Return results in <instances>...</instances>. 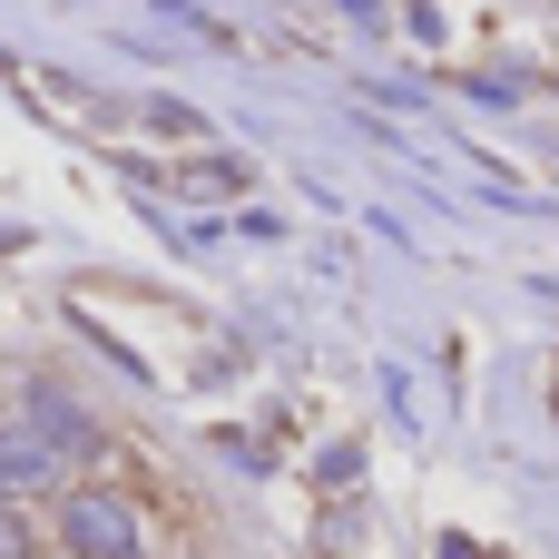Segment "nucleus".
<instances>
[{"label":"nucleus","instance_id":"obj_1","mask_svg":"<svg viewBox=\"0 0 559 559\" xmlns=\"http://www.w3.org/2000/svg\"><path fill=\"white\" fill-rule=\"evenodd\" d=\"M69 550H79V559H138V521H128V501L79 491V501H69Z\"/></svg>","mask_w":559,"mask_h":559},{"label":"nucleus","instance_id":"obj_2","mask_svg":"<svg viewBox=\"0 0 559 559\" xmlns=\"http://www.w3.org/2000/svg\"><path fill=\"white\" fill-rule=\"evenodd\" d=\"M59 481V452H39L29 432H0V491H49Z\"/></svg>","mask_w":559,"mask_h":559},{"label":"nucleus","instance_id":"obj_3","mask_svg":"<svg viewBox=\"0 0 559 559\" xmlns=\"http://www.w3.org/2000/svg\"><path fill=\"white\" fill-rule=\"evenodd\" d=\"M0 559H29V531H20V511L0 501Z\"/></svg>","mask_w":559,"mask_h":559}]
</instances>
